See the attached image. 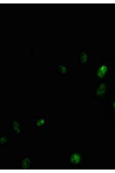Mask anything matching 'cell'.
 <instances>
[{"instance_id": "6da1fadb", "label": "cell", "mask_w": 115, "mask_h": 173, "mask_svg": "<svg viewBox=\"0 0 115 173\" xmlns=\"http://www.w3.org/2000/svg\"><path fill=\"white\" fill-rule=\"evenodd\" d=\"M108 71L107 66L103 65L99 67L97 72V75L100 78H103L106 74Z\"/></svg>"}, {"instance_id": "3957f363", "label": "cell", "mask_w": 115, "mask_h": 173, "mask_svg": "<svg viewBox=\"0 0 115 173\" xmlns=\"http://www.w3.org/2000/svg\"><path fill=\"white\" fill-rule=\"evenodd\" d=\"M81 157L80 155L77 153L73 154L71 156L70 160L72 163L76 164L78 163L80 161Z\"/></svg>"}, {"instance_id": "5b68a950", "label": "cell", "mask_w": 115, "mask_h": 173, "mask_svg": "<svg viewBox=\"0 0 115 173\" xmlns=\"http://www.w3.org/2000/svg\"><path fill=\"white\" fill-rule=\"evenodd\" d=\"M67 70L66 67L64 66H62L61 68V71L63 73H65L67 72Z\"/></svg>"}, {"instance_id": "8992f818", "label": "cell", "mask_w": 115, "mask_h": 173, "mask_svg": "<svg viewBox=\"0 0 115 173\" xmlns=\"http://www.w3.org/2000/svg\"><path fill=\"white\" fill-rule=\"evenodd\" d=\"M113 107L115 111V101H114L113 103Z\"/></svg>"}, {"instance_id": "277c9868", "label": "cell", "mask_w": 115, "mask_h": 173, "mask_svg": "<svg viewBox=\"0 0 115 173\" xmlns=\"http://www.w3.org/2000/svg\"><path fill=\"white\" fill-rule=\"evenodd\" d=\"M87 60V57L85 54H83L81 56L80 60L81 62L82 63H85Z\"/></svg>"}, {"instance_id": "7a4b0ae2", "label": "cell", "mask_w": 115, "mask_h": 173, "mask_svg": "<svg viewBox=\"0 0 115 173\" xmlns=\"http://www.w3.org/2000/svg\"><path fill=\"white\" fill-rule=\"evenodd\" d=\"M106 89V86L105 83H100L96 89L95 91L96 95L99 96L103 95L105 93Z\"/></svg>"}]
</instances>
